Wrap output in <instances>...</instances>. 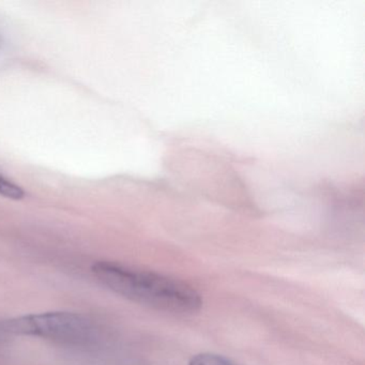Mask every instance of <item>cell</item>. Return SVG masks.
Segmentation results:
<instances>
[{
    "instance_id": "1",
    "label": "cell",
    "mask_w": 365,
    "mask_h": 365,
    "mask_svg": "<svg viewBox=\"0 0 365 365\" xmlns=\"http://www.w3.org/2000/svg\"><path fill=\"white\" fill-rule=\"evenodd\" d=\"M91 272L114 294L158 311L194 314L202 305L200 292L191 285L161 273L108 260L95 262Z\"/></svg>"
},
{
    "instance_id": "3",
    "label": "cell",
    "mask_w": 365,
    "mask_h": 365,
    "mask_svg": "<svg viewBox=\"0 0 365 365\" xmlns=\"http://www.w3.org/2000/svg\"><path fill=\"white\" fill-rule=\"evenodd\" d=\"M189 365H237L230 359L221 356V354L202 352L195 354L190 360Z\"/></svg>"
},
{
    "instance_id": "2",
    "label": "cell",
    "mask_w": 365,
    "mask_h": 365,
    "mask_svg": "<svg viewBox=\"0 0 365 365\" xmlns=\"http://www.w3.org/2000/svg\"><path fill=\"white\" fill-rule=\"evenodd\" d=\"M0 331L6 336L36 337L76 350L95 349L102 341L97 322L76 312H43L9 318L0 322Z\"/></svg>"
},
{
    "instance_id": "5",
    "label": "cell",
    "mask_w": 365,
    "mask_h": 365,
    "mask_svg": "<svg viewBox=\"0 0 365 365\" xmlns=\"http://www.w3.org/2000/svg\"><path fill=\"white\" fill-rule=\"evenodd\" d=\"M5 337L6 335L4 334V333L1 332V331H0V345H1V343H3L4 339H5Z\"/></svg>"
},
{
    "instance_id": "4",
    "label": "cell",
    "mask_w": 365,
    "mask_h": 365,
    "mask_svg": "<svg viewBox=\"0 0 365 365\" xmlns=\"http://www.w3.org/2000/svg\"><path fill=\"white\" fill-rule=\"evenodd\" d=\"M0 195L19 200L24 198L25 192L20 185H16L9 179L6 178L4 175L0 174Z\"/></svg>"
}]
</instances>
